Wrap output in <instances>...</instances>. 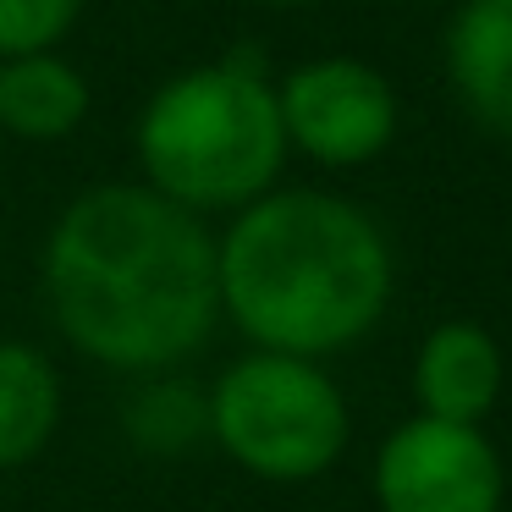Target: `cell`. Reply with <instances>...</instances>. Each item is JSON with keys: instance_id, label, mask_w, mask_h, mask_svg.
I'll return each instance as SVG.
<instances>
[{"instance_id": "2", "label": "cell", "mask_w": 512, "mask_h": 512, "mask_svg": "<svg viewBox=\"0 0 512 512\" xmlns=\"http://www.w3.org/2000/svg\"><path fill=\"white\" fill-rule=\"evenodd\" d=\"M215 287L221 320L248 347L325 364L386 320L397 259L364 204L270 188L215 232Z\"/></svg>"}, {"instance_id": "4", "label": "cell", "mask_w": 512, "mask_h": 512, "mask_svg": "<svg viewBox=\"0 0 512 512\" xmlns=\"http://www.w3.org/2000/svg\"><path fill=\"white\" fill-rule=\"evenodd\" d=\"M204 408L210 446L265 485H309L331 474L353 441L347 391L314 358L248 347L204 386Z\"/></svg>"}, {"instance_id": "3", "label": "cell", "mask_w": 512, "mask_h": 512, "mask_svg": "<svg viewBox=\"0 0 512 512\" xmlns=\"http://www.w3.org/2000/svg\"><path fill=\"white\" fill-rule=\"evenodd\" d=\"M144 188L188 215H237L281 188L287 133L265 61L232 50L221 61L166 78L133 122Z\"/></svg>"}, {"instance_id": "7", "label": "cell", "mask_w": 512, "mask_h": 512, "mask_svg": "<svg viewBox=\"0 0 512 512\" xmlns=\"http://www.w3.org/2000/svg\"><path fill=\"white\" fill-rule=\"evenodd\" d=\"M507 386L501 342L474 320H441L413 353V402L424 419L485 424Z\"/></svg>"}, {"instance_id": "1", "label": "cell", "mask_w": 512, "mask_h": 512, "mask_svg": "<svg viewBox=\"0 0 512 512\" xmlns=\"http://www.w3.org/2000/svg\"><path fill=\"white\" fill-rule=\"evenodd\" d=\"M39 298L78 358L127 380L171 375L221 325L215 232L144 182L83 188L45 232Z\"/></svg>"}, {"instance_id": "8", "label": "cell", "mask_w": 512, "mask_h": 512, "mask_svg": "<svg viewBox=\"0 0 512 512\" xmlns=\"http://www.w3.org/2000/svg\"><path fill=\"white\" fill-rule=\"evenodd\" d=\"M446 78L485 133L512 138V0H463L446 23Z\"/></svg>"}, {"instance_id": "5", "label": "cell", "mask_w": 512, "mask_h": 512, "mask_svg": "<svg viewBox=\"0 0 512 512\" xmlns=\"http://www.w3.org/2000/svg\"><path fill=\"white\" fill-rule=\"evenodd\" d=\"M287 149L325 171L369 166L397 138V89L358 56H314L276 83Z\"/></svg>"}, {"instance_id": "9", "label": "cell", "mask_w": 512, "mask_h": 512, "mask_svg": "<svg viewBox=\"0 0 512 512\" xmlns=\"http://www.w3.org/2000/svg\"><path fill=\"white\" fill-rule=\"evenodd\" d=\"M67 386H61L56 358L39 342H0V474L39 463L50 441L61 435Z\"/></svg>"}, {"instance_id": "11", "label": "cell", "mask_w": 512, "mask_h": 512, "mask_svg": "<svg viewBox=\"0 0 512 512\" xmlns=\"http://www.w3.org/2000/svg\"><path fill=\"white\" fill-rule=\"evenodd\" d=\"M122 430L144 457H188L199 441H210L204 386H188L182 369L138 380L122 408Z\"/></svg>"}, {"instance_id": "12", "label": "cell", "mask_w": 512, "mask_h": 512, "mask_svg": "<svg viewBox=\"0 0 512 512\" xmlns=\"http://www.w3.org/2000/svg\"><path fill=\"white\" fill-rule=\"evenodd\" d=\"M78 17L83 0H0V61L61 50Z\"/></svg>"}, {"instance_id": "6", "label": "cell", "mask_w": 512, "mask_h": 512, "mask_svg": "<svg viewBox=\"0 0 512 512\" xmlns=\"http://www.w3.org/2000/svg\"><path fill=\"white\" fill-rule=\"evenodd\" d=\"M369 496L380 512H501L507 468L485 424L413 413L375 446Z\"/></svg>"}, {"instance_id": "10", "label": "cell", "mask_w": 512, "mask_h": 512, "mask_svg": "<svg viewBox=\"0 0 512 512\" xmlns=\"http://www.w3.org/2000/svg\"><path fill=\"white\" fill-rule=\"evenodd\" d=\"M89 122V78L61 50L0 61V133L23 144H61Z\"/></svg>"}, {"instance_id": "13", "label": "cell", "mask_w": 512, "mask_h": 512, "mask_svg": "<svg viewBox=\"0 0 512 512\" xmlns=\"http://www.w3.org/2000/svg\"><path fill=\"white\" fill-rule=\"evenodd\" d=\"M254 6H303V0H254Z\"/></svg>"}]
</instances>
